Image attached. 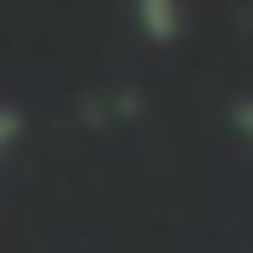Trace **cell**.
Returning a JSON list of instances; mask_svg holds the SVG:
<instances>
[{
  "label": "cell",
  "instance_id": "1",
  "mask_svg": "<svg viewBox=\"0 0 253 253\" xmlns=\"http://www.w3.org/2000/svg\"><path fill=\"white\" fill-rule=\"evenodd\" d=\"M6 136H12V118H6V111H0V142H6Z\"/></svg>",
  "mask_w": 253,
  "mask_h": 253
}]
</instances>
